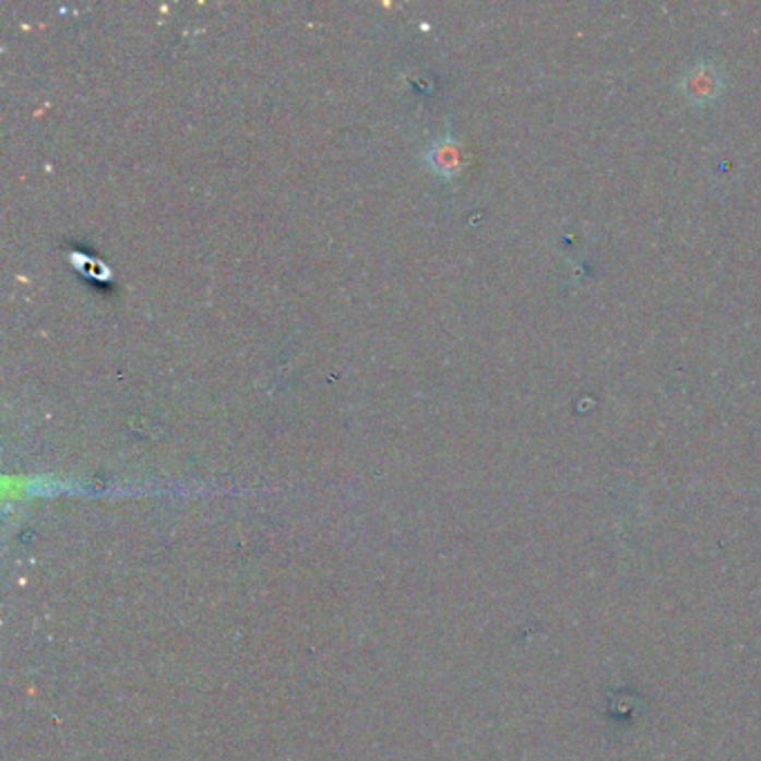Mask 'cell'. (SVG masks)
<instances>
[{
	"label": "cell",
	"mask_w": 761,
	"mask_h": 761,
	"mask_svg": "<svg viewBox=\"0 0 761 761\" xmlns=\"http://www.w3.org/2000/svg\"><path fill=\"white\" fill-rule=\"evenodd\" d=\"M717 87H720V74H717L713 68H710V66H705V63H701L699 68H690V70L686 72L683 90H686V94L692 96V98L708 100L710 96L720 92Z\"/></svg>",
	"instance_id": "6da1fadb"
}]
</instances>
